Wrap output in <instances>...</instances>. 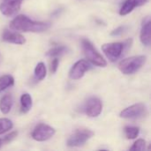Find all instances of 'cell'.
Masks as SVG:
<instances>
[{
    "mask_svg": "<svg viewBox=\"0 0 151 151\" xmlns=\"http://www.w3.org/2000/svg\"><path fill=\"white\" fill-rule=\"evenodd\" d=\"M55 133L56 131L53 127L45 124H39L32 132V138L37 142H45L50 139Z\"/></svg>",
    "mask_w": 151,
    "mask_h": 151,
    "instance_id": "7",
    "label": "cell"
},
{
    "mask_svg": "<svg viewBox=\"0 0 151 151\" xmlns=\"http://www.w3.org/2000/svg\"><path fill=\"white\" fill-rule=\"evenodd\" d=\"M102 50L110 61L115 62L121 57V55L125 51L124 42L105 43L102 46Z\"/></svg>",
    "mask_w": 151,
    "mask_h": 151,
    "instance_id": "6",
    "label": "cell"
},
{
    "mask_svg": "<svg viewBox=\"0 0 151 151\" xmlns=\"http://www.w3.org/2000/svg\"><path fill=\"white\" fill-rule=\"evenodd\" d=\"M23 0H3L0 4V11L4 16H13L20 9Z\"/></svg>",
    "mask_w": 151,
    "mask_h": 151,
    "instance_id": "10",
    "label": "cell"
},
{
    "mask_svg": "<svg viewBox=\"0 0 151 151\" xmlns=\"http://www.w3.org/2000/svg\"><path fill=\"white\" fill-rule=\"evenodd\" d=\"M94 135L91 130L81 128L75 130V132L69 137L67 141V146L69 147H81L87 142Z\"/></svg>",
    "mask_w": 151,
    "mask_h": 151,
    "instance_id": "5",
    "label": "cell"
},
{
    "mask_svg": "<svg viewBox=\"0 0 151 151\" xmlns=\"http://www.w3.org/2000/svg\"><path fill=\"white\" fill-rule=\"evenodd\" d=\"M58 58H54V59L52 60L51 65H50V72L52 73H55L58 70Z\"/></svg>",
    "mask_w": 151,
    "mask_h": 151,
    "instance_id": "22",
    "label": "cell"
},
{
    "mask_svg": "<svg viewBox=\"0 0 151 151\" xmlns=\"http://www.w3.org/2000/svg\"><path fill=\"white\" fill-rule=\"evenodd\" d=\"M148 2L149 0H126L119 10V14L122 16L127 15L130 13L135 7L144 5Z\"/></svg>",
    "mask_w": 151,
    "mask_h": 151,
    "instance_id": "13",
    "label": "cell"
},
{
    "mask_svg": "<svg viewBox=\"0 0 151 151\" xmlns=\"http://www.w3.org/2000/svg\"><path fill=\"white\" fill-rule=\"evenodd\" d=\"M92 68L90 62L85 59H81L77 61L71 68L69 72V77L72 80L77 81L82 78L85 74V73Z\"/></svg>",
    "mask_w": 151,
    "mask_h": 151,
    "instance_id": "8",
    "label": "cell"
},
{
    "mask_svg": "<svg viewBox=\"0 0 151 151\" xmlns=\"http://www.w3.org/2000/svg\"><path fill=\"white\" fill-rule=\"evenodd\" d=\"M141 42L143 45L149 46L151 42V21L150 17H147L143 20V24L140 35Z\"/></svg>",
    "mask_w": 151,
    "mask_h": 151,
    "instance_id": "11",
    "label": "cell"
},
{
    "mask_svg": "<svg viewBox=\"0 0 151 151\" xmlns=\"http://www.w3.org/2000/svg\"><path fill=\"white\" fill-rule=\"evenodd\" d=\"M17 135H18V133L17 132H12V133H11L10 134H8V135H6L4 138V142H12V140H14L16 137H17Z\"/></svg>",
    "mask_w": 151,
    "mask_h": 151,
    "instance_id": "23",
    "label": "cell"
},
{
    "mask_svg": "<svg viewBox=\"0 0 151 151\" xmlns=\"http://www.w3.org/2000/svg\"><path fill=\"white\" fill-rule=\"evenodd\" d=\"M145 146H146V142L143 139H139L137 140L134 145L130 148V150L132 151H142L145 150Z\"/></svg>",
    "mask_w": 151,
    "mask_h": 151,
    "instance_id": "21",
    "label": "cell"
},
{
    "mask_svg": "<svg viewBox=\"0 0 151 151\" xmlns=\"http://www.w3.org/2000/svg\"><path fill=\"white\" fill-rule=\"evenodd\" d=\"M13 127L12 122L8 119H0V134L11 130Z\"/></svg>",
    "mask_w": 151,
    "mask_h": 151,
    "instance_id": "20",
    "label": "cell"
},
{
    "mask_svg": "<svg viewBox=\"0 0 151 151\" xmlns=\"http://www.w3.org/2000/svg\"><path fill=\"white\" fill-rule=\"evenodd\" d=\"M125 29H126V27H122V26H121V27H119L118 28H116L115 30H113V31L111 33V35H113V36L120 35H122V34L124 33Z\"/></svg>",
    "mask_w": 151,
    "mask_h": 151,
    "instance_id": "24",
    "label": "cell"
},
{
    "mask_svg": "<svg viewBox=\"0 0 151 151\" xmlns=\"http://www.w3.org/2000/svg\"><path fill=\"white\" fill-rule=\"evenodd\" d=\"M14 84V79L11 75H4L0 77V93L5 90L7 88L12 87Z\"/></svg>",
    "mask_w": 151,
    "mask_h": 151,
    "instance_id": "17",
    "label": "cell"
},
{
    "mask_svg": "<svg viewBox=\"0 0 151 151\" xmlns=\"http://www.w3.org/2000/svg\"><path fill=\"white\" fill-rule=\"evenodd\" d=\"M3 143H4V141H3L2 139H0V148L3 146Z\"/></svg>",
    "mask_w": 151,
    "mask_h": 151,
    "instance_id": "25",
    "label": "cell"
},
{
    "mask_svg": "<svg viewBox=\"0 0 151 151\" xmlns=\"http://www.w3.org/2000/svg\"><path fill=\"white\" fill-rule=\"evenodd\" d=\"M102 109H103L102 102L97 97L89 98L84 106L85 113L90 118H96L99 116L100 113L102 112Z\"/></svg>",
    "mask_w": 151,
    "mask_h": 151,
    "instance_id": "9",
    "label": "cell"
},
{
    "mask_svg": "<svg viewBox=\"0 0 151 151\" xmlns=\"http://www.w3.org/2000/svg\"><path fill=\"white\" fill-rule=\"evenodd\" d=\"M50 25V22L35 21L25 15H18L11 21L10 28L15 31L39 33L49 29Z\"/></svg>",
    "mask_w": 151,
    "mask_h": 151,
    "instance_id": "1",
    "label": "cell"
},
{
    "mask_svg": "<svg viewBox=\"0 0 151 151\" xmlns=\"http://www.w3.org/2000/svg\"><path fill=\"white\" fill-rule=\"evenodd\" d=\"M148 114V109L144 104H136L126 108L120 112V117L127 119H142Z\"/></svg>",
    "mask_w": 151,
    "mask_h": 151,
    "instance_id": "4",
    "label": "cell"
},
{
    "mask_svg": "<svg viewBox=\"0 0 151 151\" xmlns=\"http://www.w3.org/2000/svg\"><path fill=\"white\" fill-rule=\"evenodd\" d=\"M13 104V99L12 97V96L10 95H6L4 96H3V98L0 101V111L3 114H7L10 112V111L12 110Z\"/></svg>",
    "mask_w": 151,
    "mask_h": 151,
    "instance_id": "14",
    "label": "cell"
},
{
    "mask_svg": "<svg viewBox=\"0 0 151 151\" xmlns=\"http://www.w3.org/2000/svg\"><path fill=\"white\" fill-rule=\"evenodd\" d=\"M32 97L29 94L25 93L20 97V111L22 113H27L32 108Z\"/></svg>",
    "mask_w": 151,
    "mask_h": 151,
    "instance_id": "15",
    "label": "cell"
},
{
    "mask_svg": "<svg viewBox=\"0 0 151 151\" xmlns=\"http://www.w3.org/2000/svg\"><path fill=\"white\" fill-rule=\"evenodd\" d=\"M46 76V67L42 62L37 64L35 68V77L37 81H42Z\"/></svg>",
    "mask_w": 151,
    "mask_h": 151,
    "instance_id": "18",
    "label": "cell"
},
{
    "mask_svg": "<svg viewBox=\"0 0 151 151\" xmlns=\"http://www.w3.org/2000/svg\"><path fill=\"white\" fill-rule=\"evenodd\" d=\"M145 62V56H134L121 60L119 64V69L124 74H133L139 71Z\"/></svg>",
    "mask_w": 151,
    "mask_h": 151,
    "instance_id": "2",
    "label": "cell"
},
{
    "mask_svg": "<svg viewBox=\"0 0 151 151\" xmlns=\"http://www.w3.org/2000/svg\"><path fill=\"white\" fill-rule=\"evenodd\" d=\"M2 40L6 42L14 43V44H24L26 42V39L20 34L11 32L7 29H4L2 34Z\"/></svg>",
    "mask_w": 151,
    "mask_h": 151,
    "instance_id": "12",
    "label": "cell"
},
{
    "mask_svg": "<svg viewBox=\"0 0 151 151\" xmlns=\"http://www.w3.org/2000/svg\"><path fill=\"white\" fill-rule=\"evenodd\" d=\"M68 51V48L65 46H56L50 50H49L46 53V55L48 57H53V58H57L58 56H62L64 54H65Z\"/></svg>",
    "mask_w": 151,
    "mask_h": 151,
    "instance_id": "16",
    "label": "cell"
},
{
    "mask_svg": "<svg viewBox=\"0 0 151 151\" xmlns=\"http://www.w3.org/2000/svg\"><path fill=\"white\" fill-rule=\"evenodd\" d=\"M81 45L84 54L88 62L99 67H105L107 65V62L105 61V59L96 50V48L88 39H82Z\"/></svg>",
    "mask_w": 151,
    "mask_h": 151,
    "instance_id": "3",
    "label": "cell"
},
{
    "mask_svg": "<svg viewBox=\"0 0 151 151\" xmlns=\"http://www.w3.org/2000/svg\"><path fill=\"white\" fill-rule=\"evenodd\" d=\"M124 132L127 139L134 140L139 135L140 129L136 127H126L124 129Z\"/></svg>",
    "mask_w": 151,
    "mask_h": 151,
    "instance_id": "19",
    "label": "cell"
}]
</instances>
